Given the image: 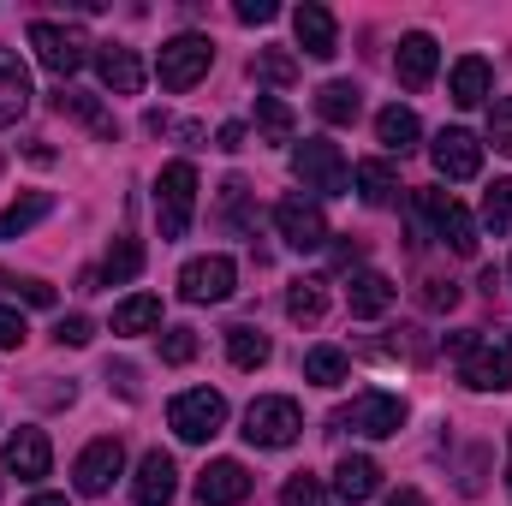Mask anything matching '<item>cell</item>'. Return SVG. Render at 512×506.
Masks as SVG:
<instances>
[{
  "label": "cell",
  "mask_w": 512,
  "mask_h": 506,
  "mask_svg": "<svg viewBox=\"0 0 512 506\" xmlns=\"http://www.w3.org/2000/svg\"><path fill=\"white\" fill-rule=\"evenodd\" d=\"M423 304L429 310H453L459 304V286L453 280H423Z\"/></svg>",
  "instance_id": "45"
},
{
  "label": "cell",
  "mask_w": 512,
  "mask_h": 506,
  "mask_svg": "<svg viewBox=\"0 0 512 506\" xmlns=\"http://www.w3.org/2000/svg\"><path fill=\"white\" fill-rule=\"evenodd\" d=\"M12 292H18L30 310H54V286H48V280H18Z\"/></svg>",
  "instance_id": "44"
},
{
  "label": "cell",
  "mask_w": 512,
  "mask_h": 506,
  "mask_svg": "<svg viewBox=\"0 0 512 506\" xmlns=\"http://www.w3.org/2000/svg\"><path fill=\"white\" fill-rule=\"evenodd\" d=\"M209 66H215V42L197 36V30H185V36L161 42L155 78H161V90H197V84L209 78Z\"/></svg>",
  "instance_id": "3"
},
{
  "label": "cell",
  "mask_w": 512,
  "mask_h": 506,
  "mask_svg": "<svg viewBox=\"0 0 512 506\" xmlns=\"http://www.w3.org/2000/svg\"><path fill=\"white\" fill-rule=\"evenodd\" d=\"M48 215H54V197H48V191H24L18 203L0 209V239H18V233H30V227L48 221Z\"/></svg>",
  "instance_id": "26"
},
{
  "label": "cell",
  "mask_w": 512,
  "mask_h": 506,
  "mask_svg": "<svg viewBox=\"0 0 512 506\" xmlns=\"http://www.w3.org/2000/svg\"><path fill=\"white\" fill-rule=\"evenodd\" d=\"M30 48H36V60H42L54 78H72V72L96 54V42H90L78 24H54V18H36V24H30Z\"/></svg>",
  "instance_id": "5"
},
{
  "label": "cell",
  "mask_w": 512,
  "mask_h": 506,
  "mask_svg": "<svg viewBox=\"0 0 512 506\" xmlns=\"http://www.w3.org/2000/svg\"><path fill=\"white\" fill-rule=\"evenodd\" d=\"M286 316L304 322V328L322 322V316H328V286H322V280H292V292H286Z\"/></svg>",
  "instance_id": "30"
},
{
  "label": "cell",
  "mask_w": 512,
  "mask_h": 506,
  "mask_svg": "<svg viewBox=\"0 0 512 506\" xmlns=\"http://www.w3.org/2000/svg\"><path fill=\"white\" fill-rule=\"evenodd\" d=\"M96 72H102V84L114 90V96H137L143 90V60H137V48L126 42H96Z\"/></svg>",
  "instance_id": "17"
},
{
  "label": "cell",
  "mask_w": 512,
  "mask_h": 506,
  "mask_svg": "<svg viewBox=\"0 0 512 506\" xmlns=\"http://www.w3.org/2000/svg\"><path fill=\"white\" fill-rule=\"evenodd\" d=\"M274 227H280V239H286L292 251H322V245L334 239L322 203H310V197H280V203H274Z\"/></svg>",
  "instance_id": "9"
},
{
  "label": "cell",
  "mask_w": 512,
  "mask_h": 506,
  "mask_svg": "<svg viewBox=\"0 0 512 506\" xmlns=\"http://www.w3.org/2000/svg\"><path fill=\"white\" fill-rule=\"evenodd\" d=\"M48 465H54V447H48L42 429H12V435H6V471H12V477L36 483V477H48Z\"/></svg>",
  "instance_id": "18"
},
{
  "label": "cell",
  "mask_w": 512,
  "mask_h": 506,
  "mask_svg": "<svg viewBox=\"0 0 512 506\" xmlns=\"http://www.w3.org/2000/svg\"><path fill=\"white\" fill-rule=\"evenodd\" d=\"M417 137H423V120H417L411 108H399V102H393V108L376 114V143H382L387 155H411V149H417Z\"/></svg>",
  "instance_id": "24"
},
{
  "label": "cell",
  "mask_w": 512,
  "mask_h": 506,
  "mask_svg": "<svg viewBox=\"0 0 512 506\" xmlns=\"http://www.w3.org/2000/svg\"><path fill=\"white\" fill-rule=\"evenodd\" d=\"M447 96H453L459 108H483V102L495 96V72H489V60H483V54H465V60L453 66V78H447Z\"/></svg>",
  "instance_id": "22"
},
{
  "label": "cell",
  "mask_w": 512,
  "mask_h": 506,
  "mask_svg": "<svg viewBox=\"0 0 512 506\" xmlns=\"http://www.w3.org/2000/svg\"><path fill=\"white\" fill-rule=\"evenodd\" d=\"M376 489H382V465H376L370 453H346V459L334 465V495L346 506H364Z\"/></svg>",
  "instance_id": "20"
},
{
  "label": "cell",
  "mask_w": 512,
  "mask_h": 506,
  "mask_svg": "<svg viewBox=\"0 0 512 506\" xmlns=\"http://www.w3.org/2000/svg\"><path fill=\"white\" fill-rule=\"evenodd\" d=\"M280 506H328V489H322V477H310V471L286 477V489H280Z\"/></svg>",
  "instance_id": "37"
},
{
  "label": "cell",
  "mask_w": 512,
  "mask_h": 506,
  "mask_svg": "<svg viewBox=\"0 0 512 506\" xmlns=\"http://www.w3.org/2000/svg\"><path fill=\"white\" fill-rule=\"evenodd\" d=\"M346 370H352V364H346L340 346H310V352H304V381H316V387H340Z\"/></svg>",
  "instance_id": "33"
},
{
  "label": "cell",
  "mask_w": 512,
  "mask_h": 506,
  "mask_svg": "<svg viewBox=\"0 0 512 506\" xmlns=\"http://www.w3.org/2000/svg\"><path fill=\"white\" fill-rule=\"evenodd\" d=\"M256 126L268 131L274 143H286V137H292V126H298V114H292L280 96H256Z\"/></svg>",
  "instance_id": "36"
},
{
  "label": "cell",
  "mask_w": 512,
  "mask_h": 506,
  "mask_svg": "<svg viewBox=\"0 0 512 506\" xmlns=\"http://www.w3.org/2000/svg\"><path fill=\"white\" fill-rule=\"evenodd\" d=\"M215 149H227V155H233V149H245V126H239V120H227V126L215 131Z\"/></svg>",
  "instance_id": "46"
},
{
  "label": "cell",
  "mask_w": 512,
  "mask_h": 506,
  "mask_svg": "<svg viewBox=\"0 0 512 506\" xmlns=\"http://www.w3.org/2000/svg\"><path fill=\"white\" fill-rule=\"evenodd\" d=\"M292 30H298V48H304L310 60H334V54H340V24H334L328 6L304 0V6L292 12Z\"/></svg>",
  "instance_id": "14"
},
{
  "label": "cell",
  "mask_w": 512,
  "mask_h": 506,
  "mask_svg": "<svg viewBox=\"0 0 512 506\" xmlns=\"http://www.w3.org/2000/svg\"><path fill=\"white\" fill-rule=\"evenodd\" d=\"M54 108H60V114H72V120H84V126L96 131V137H108V143L120 137L114 114H102V108H96V96H84V90H60V96H54Z\"/></svg>",
  "instance_id": "29"
},
{
  "label": "cell",
  "mask_w": 512,
  "mask_h": 506,
  "mask_svg": "<svg viewBox=\"0 0 512 506\" xmlns=\"http://www.w3.org/2000/svg\"><path fill=\"white\" fill-rule=\"evenodd\" d=\"M90 334H96V328H90V316H60V328H54V340H60V346H90Z\"/></svg>",
  "instance_id": "41"
},
{
  "label": "cell",
  "mask_w": 512,
  "mask_h": 506,
  "mask_svg": "<svg viewBox=\"0 0 512 506\" xmlns=\"http://www.w3.org/2000/svg\"><path fill=\"white\" fill-rule=\"evenodd\" d=\"M191 358H197V328H167V334H161V364L179 370V364H191Z\"/></svg>",
  "instance_id": "38"
},
{
  "label": "cell",
  "mask_w": 512,
  "mask_h": 506,
  "mask_svg": "<svg viewBox=\"0 0 512 506\" xmlns=\"http://www.w3.org/2000/svg\"><path fill=\"white\" fill-rule=\"evenodd\" d=\"M316 114H322L328 126H352V120L364 114V90H358L352 78H328V84L316 90Z\"/></svg>",
  "instance_id": "23"
},
{
  "label": "cell",
  "mask_w": 512,
  "mask_h": 506,
  "mask_svg": "<svg viewBox=\"0 0 512 506\" xmlns=\"http://www.w3.org/2000/svg\"><path fill=\"white\" fill-rule=\"evenodd\" d=\"M489 143L512 155V96H495V108H489Z\"/></svg>",
  "instance_id": "40"
},
{
  "label": "cell",
  "mask_w": 512,
  "mask_h": 506,
  "mask_svg": "<svg viewBox=\"0 0 512 506\" xmlns=\"http://www.w3.org/2000/svg\"><path fill=\"white\" fill-rule=\"evenodd\" d=\"M453 352H459V381L477 387V393H507L512 387V364L495 340H483L477 328L471 334H453Z\"/></svg>",
  "instance_id": "6"
},
{
  "label": "cell",
  "mask_w": 512,
  "mask_h": 506,
  "mask_svg": "<svg viewBox=\"0 0 512 506\" xmlns=\"http://www.w3.org/2000/svg\"><path fill=\"white\" fill-rule=\"evenodd\" d=\"M30 340V328H24V316L18 310H0V352H18Z\"/></svg>",
  "instance_id": "42"
},
{
  "label": "cell",
  "mask_w": 512,
  "mask_h": 506,
  "mask_svg": "<svg viewBox=\"0 0 512 506\" xmlns=\"http://www.w3.org/2000/svg\"><path fill=\"white\" fill-rule=\"evenodd\" d=\"M227 358H233V370H262L274 358V346H268V334H256L251 322H233L227 328Z\"/></svg>",
  "instance_id": "28"
},
{
  "label": "cell",
  "mask_w": 512,
  "mask_h": 506,
  "mask_svg": "<svg viewBox=\"0 0 512 506\" xmlns=\"http://www.w3.org/2000/svg\"><path fill=\"white\" fill-rule=\"evenodd\" d=\"M191 215H197V167H191V161H167L161 179H155V221H161V239H185V233H191Z\"/></svg>",
  "instance_id": "1"
},
{
  "label": "cell",
  "mask_w": 512,
  "mask_h": 506,
  "mask_svg": "<svg viewBox=\"0 0 512 506\" xmlns=\"http://www.w3.org/2000/svg\"><path fill=\"white\" fill-rule=\"evenodd\" d=\"M358 256H364V245H358V239H352V245H340V251H334V262H340V268H346V262H358Z\"/></svg>",
  "instance_id": "47"
},
{
  "label": "cell",
  "mask_w": 512,
  "mask_h": 506,
  "mask_svg": "<svg viewBox=\"0 0 512 506\" xmlns=\"http://www.w3.org/2000/svg\"><path fill=\"white\" fill-rule=\"evenodd\" d=\"M233 280H239L233 256H191L179 268V298L185 304H221V298H233Z\"/></svg>",
  "instance_id": "10"
},
{
  "label": "cell",
  "mask_w": 512,
  "mask_h": 506,
  "mask_svg": "<svg viewBox=\"0 0 512 506\" xmlns=\"http://www.w3.org/2000/svg\"><path fill=\"white\" fill-rule=\"evenodd\" d=\"M251 78H256V84H274V90H286V84L298 78V60H292L286 48H256Z\"/></svg>",
  "instance_id": "34"
},
{
  "label": "cell",
  "mask_w": 512,
  "mask_h": 506,
  "mask_svg": "<svg viewBox=\"0 0 512 506\" xmlns=\"http://www.w3.org/2000/svg\"><path fill=\"white\" fill-rule=\"evenodd\" d=\"M399 423H405V399H393V393H358L352 405H340L334 411V429H358V435H399Z\"/></svg>",
  "instance_id": "11"
},
{
  "label": "cell",
  "mask_w": 512,
  "mask_h": 506,
  "mask_svg": "<svg viewBox=\"0 0 512 506\" xmlns=\"http://www.w3.org/2000/svg\"><path fill=\"white\" fill-rule=\"evenodd\" d=\"M24 506H72V501H66V495H30Z\"/></svg>",
  "instance_id": "49"
},
{
  "label": "cell",
  "mask_w": 512,
  "mask_h": 506,
  "mask_svg": "<svg viewBox=\"0 0 512 506\" xmlns=\"http://www.w3.org/2000/svg\"><path fill=\"white\" fill-rule=\"evenodd\" d=\"M507 280H512V268H507Z\"/></svg>",
  "instance_id": "53"
},
{
  "label": "cell",
  "mask_w": 512,
  "mask_h": 506,
  "mask_svg": "<svg viewBox=\"0 0 512 506\" xmlns=\"http://www.w3.org/2000/svg\"><path fill=\"white\" fill-rule=\"evenodd\" d=\"M298 435H304L298 399H286V393H262V399H251V411H245V441H251V447L280 453V447H292Z\"/></svg>",
  "instance_id": "2"
},
{
  "label": "cell",
  "mask_w": 512,
  "mask_h": 506,
  "mask_svg": "<svg viewBox=\"0 0 512 506\" xmlns=\"http://www.w3.org/2000/svg\"><path fill=\"white\" fill-rule=\"evenodd\" d=\"M137 274H143V245H137V239H114L108 262L96 268V286H102V280H108V286H126Z\"/></svg>",
  "instance_id": "31"
},
{
  "label": "cell",
  "mask_w": 512,
  "mask_h": 506,
  "mask_svg": "<svg viewBox=\"0 0 512 506\" xmlns=\"http://www.w3.org/2000/svg\"><path fill=\"white\" fill-rule=\"evenodd\" d=\"M435 60H441L435 36H429V30H411V36H399L393 72H399V84H405V90H429V78H435Z\"/></svg>",
  "instance_id": "16"
},
{
  "label": "cell",
  "mask_w": 512,
  "mask_h": 506,
  "mask_svg": "<svg viewBox=\"0 0 512 506\" xmlns=\"http://www.w3.org/2000/svg\"><path fill=\"white\" fill-rule=\"evenodd\" d=\"M120 471H126V447H120L114 435L90 441V447L78 453V465H72V477H78V495H108Z\"/></svg>",
  "instance_id": "13"
},
{
  "label": "cell",
  "mask_w": 512,
  "mask_h": 506,
  "mask_svg": "<svg viewBox=\"0 0 512 506\" xmlns=\"http://www.w3.org/2000/svg\"><path fill=\"white\" fill-rule=\"evenodd\" d=\"M245 203H251V185H245V179H227V185H221V215H227V221H233L239 233L251 227V215H245Z\"/></svg>",
  "instance_id": "39"
},
{
  "label": "cell",
  "mask_w": 512,
  "mask_h": 506,
  "mask_svg": "<svg viewBox=\"0 0 512 506\" xmlns=\"http://www.w3.org/2000/svg\"><path fill=\"white\" fill-rule=\"evenodd\" d=\"M429 155H435L441 179H477L483 173V143H477V131H465V126H441L435 143H429Z\"/></svg>",
  "instance_id": "12"
},
{
  "label": "cell",
  "mask_w": 512,
  "mask_h": 506,
  "mask_svg": "<svg viewBox=\"0 0 512 506\" xmlns=\"http://www.w3.org/2000/svg\"><path fill=\"white\" fill-rule=\"evenodd\" d=\"M507 489H512V465H507Z\"/></svg>",
  "instance_id": "52"
},
{
  "label": "cell",
  "mask_w": 512,
  "mask_h": 506,
  "mask_svg": "<svg viewBox=\"0 0 512 506\" xmlns=\"http://www.w3.org/2000/svg\"><path fill=\"white\" fill-rule=\"evenodd\" d=\"M387 506H423V495H417V489H399V495H393Z\"/></svg>",
  "instance_id": "48"
},
{
  "label": "cell",
  "mask_w": 512,
  "mask_h": 506,
  "mask_svg": "<svg viewBox=\"0 0 512 506\" xmlns=\"http://www.w3.org/2000/svg\"><path fill=\"white\" fill-rule=\"evenodd\" d=\"M292 173L304 191H322V197H346V185H352V167H346L340 143H328V137H304L292 149Z\"/></svg>",
  "instance_id": "4"
},
{
  "label": "cell",
  "mask_w": 512,
  "mask_h": 506,
  "mask_svg": "<svg viewBox=\"0 0 512 506\" xmlns=\"http://www.w3.org/2000/svg\"><path fill=\"white\" fill-rule=\"evenodd\" d=\"M167 423H173L179 441H215L221 423H227V399L215 387H191V393H179L167 405Z\"/></svg>",
  "instance_id": "7"
},
{
  "label": "cell",
  "mask_w": 512,
  "mask_h": 506,
  "mask_svg": "<svg viewBox=\"0 0 512 506\" xmlns=\"http://www.w3.org/2000/svg\"><path fill=\"white\" fill-rule=\"evenodd\" d=\"M251 495V471L239 459H215L203 477H197V501L203 506H239Z\"/></svg>",
  "instance_id": "19"
},
{
  "label": "cell",
  "mask_w": 512,
  "mask_h": 506,
  "mask_svg": "<svg viewBox=\"0 0 512 506\" xmlns=\"http://www.w3.org/2000/svg\"><path fill=\"white\" fill-rule=\"evenodd\" d=\"M507 364H512V334H507Z\"/></svg>",
  "instance_id": "51"
},
{
  "label": "cell",
  "mask_w": 512,
  "mask_h": 506,
  "mask_svg": "<svg viewBox=\"0 0 512 506\" xmlns=\"http://www.w3.org/2000/svg\"><path fill=\"white\" fill-rule=\"evenodd\" d=\"M352 179H358V197H364L370 209H387V203H393V191H399V179H393V167H387V161H358V173H352Z\"/></svg>",
  "instance_id": "32"
},
{
  "label": "cell",
  "mask_w": 512,
  "mask_h": 506,
  "mask_svg": "<svg viewBox=\"0 0 512 506\" xmlns=\"http://www.w3.org/2000/svg\"><path fill=\"white\" fill-rule=\"evenodd\" d=\"M12 286H18V280H12V274H0V292H12Z\"/></svg>",
  "instance_id": "50"
},
{
  "label": "cell",
  "mask_w": 512,
  "mask_h": 506,
  "mask_svg": "<svg viewBox=\"0 0 512 506\" xmlns=\"http://www.w3.org/2000/svg\"><path fill=\"white\" fill-rule=\"evenodd\" d=\"M417 215L435 221V239H441L453 256H477V221H471L447 191H417Z\"/></svg>",
  "instance_id": "8"
},
{
  "label": "cell",
  "mask_w": 512,
  "mask_h": 506,
  "mask_svg": "<svg viewBox=\"0 0 512 506\" xmlns=\"http://www.w3.org/2000/svg\"><path fill=\"white\" fill-rule=\"evenodd\" d=\"M179 495V465L155 447V453H143L137 459V483H131V501L137 506H167Z\"/></svg>",
  "instance_id": "15"
},
{
  "label": "cell",
  "mask_w": 512,
  "mask_h": 506,
  "mask_svg": "<svg viewBox=\"0 0 512 506\" xmlns=\"http://www.w3.org/2000/svg\"><path fill=\"white\" fill-rule=\"evenodd\" d=\"M393 298H399V286L387 280L382 268H364V274H352V316H382V310H393Z\"/></svg>",
  "instance_id": "25"
},
{
  "label": "cell",
  "mask_w": 512,
  "mask_h": 506,
  "mask_svg": "<svg viewBox=\"0 0 512 506\" xmlns=\"http://www.w3.org/2000/svg\"><path fill=\"white\" fill-rule=\"evenodd\" d=\"M161 328V298L155 292H131L126 304H114V334H155Z\"/></svg>",
  "instance_id": "27"
},
{
  "label": "cell",
  "mask_w": 512,
  "mask_h": 506,
  "mask_svg": "<svg viewBox=\"0 0 512 506\" xmlns=\"http://www.w3.org/2000/svg\"><path fill=\"white\" fill-rule=\"evenodd\" d=\"M233 18H239V24H274V18H280V6H274V0H239V6H233Z\"/></svg>",
  "instance_id": "43"
},
{
  "label": "cell",
  "mask_w": 512,
  "mask_h": 506,
  "mask_svg": "<svg viewBox=\"0 0 512 506\" xmlns=\"http://www.w3.org/2000/svg\"><path fill=\"white\" fill-rule=\"evenodd\" d=\"M30 96H36V90H30V72H24V60H18L12 48H0V131L24 120Z\"/></svg>",
  "instance_id": "21"
},
{
  "label": "cell",
  "mask_w": 512,
  "mask_h": 506,
  "mask_svg": "<svg viewBox=\"0 0 512 506\" xmlns=\"http://www.w3.org/2000/svg\"><path fill=\"white\" fill-rule=\"evenodd\" d=\"M483 227H489L495 239L512 233V179H495V185L483 191Z\"/></svg>",
  "instance_id": "35"
}]
</instances>
